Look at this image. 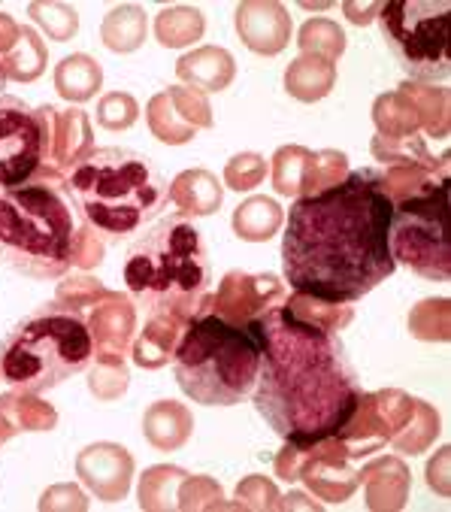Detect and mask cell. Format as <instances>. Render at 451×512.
I'll return each mask as SVG.
<instances>
[{
    "label": "cell",
    "instance_id": "1",
    "mask_svg": "<svg viewBox=\"0 0 451 512\" xmlns=\"http://www.w3.org/2000/svg\"><path fill=\"white\" fill-rule=\"evenodd\" d=\"M394 200L382 170H349L343 182L297 197L282 237V273L297 294L355 303L382 285L391 255Z\"/></svg>",
    "mask_w": 451,
    "mask_h": 512
},
{
    "label": "cell",
    "instance_id": "2",
    "mask_svg": "<svg viewBox=\"0 0 451 512\" xmlns=\"http://www.w3.org/2000/svg\"><path fill=\"white\" fill-rule=\"evenodd\" d=\"M258 416L291 446L336 437L364 397L358 373L333 331L297 319L285 303L261 319Z\"/></svg>",
    "mask_w": 451,
    "mask_h": 512
},
{
    "label": "cell",
    "instance_id": "3",
    "mask_svg": "<svg viewBox=\"0 0 451 512\" xmlns=\"http://www.w3.org/2000/svg\"><path fill=\"white\" fill-rule=\"evenodd\" d=\"M61 188L82 225L103 243L140 234L170 197L161 167L149 155L122 146L94 149L64 176Z\"/></svg>",
    "mask_w": 451,
    "mask_h": 512
},
{
    "label": "cell",
    "instance_id": "4",
    "mask_svg": "<svg viewBox=\"0 0 451 512\" xmlns=\"http://www.w3.org/2000/svg\"><path fill=\"white\" fill-rule=\"evenodd\" d=\"M125 282L131 297L152 313L191 319L206 300L212 282V258L203 234L185 216L155 222L125 258Z\"/></svg>",
    "mask_w": 451,
    "mask_h": 512
},
{
    "label": "cell",
    "instance_id": "5",
    "mask_svg": "<svg viewBox=\"0 0 451 512\" xmlns=\"http://www.w3.org/2000/svg\"><path fill=\"white\" fill-rule=\"evenodd\" d=\"M76 225L61 179L40 167L19 188L0 191V264L19 276L52 282L73 267Z\"/></svg>",
    "mask_w": 451,
    "mask_h": 512
},
{
    "label": "cell",
    "instance_id": "6",
    "mask_svg": "<svg viewBox=\"0 0 451 512\" xmlns=\"http://www.w3.org/2000/svg\"><path fill=\"white\" fill-rule=\"evenodd\" d=\"M261 367V322L234 325L215 316L206 300L188 319L173 355L176 382L203 406H237L252 394Z\"/></svg>",
    "mask_w": 451,
    "mask_h": 512
},
{
    "label": "cell",
    "instance_id": "7",
    "mask_svg": "<svg viewBox=\"0 0 451 512\" xmlns=\"http://www.w3.org/2000/svg\"><path fill=\"white\" fill-rule=\"evenodd\" d=\"M94 358L85 316L52 300L22 319L0 343V379L16 391L43 394L88 370Z\"/></svg>",
    "mask_w": 451,
    "mask_h": 512
},
{
    "label": "cell",
    "instance_id": "8",
    "mask_svg": "<svg viewBox=\"0 0 451 512\" xmlns=\"http://www.w3.org/2000/svg\"><path fill=\"white\" fill-rule=\"evenodd\" d=\"M382 37L409 82H442L451 73L448 28L451 10L445 0H388L379 4Z\"/></svg>",
    "mask_w": 451,
    "mask_h": 512
},
{
    "label": "cell",
    "instance_id": "9",
    "mask_svg": "<svg viewBox=\"0 0 451 512\" xmlns=\"http://www.w3.org/2000/svg\"><path fill=\"white\" fill-rule=\"evenodd\" d=\"M448 191V179H439L418 194L397 200L391 213L394 261L433 282H448L451 276Z\"/></svg>",
    "mask_w": 451,
    "mask_h": 512
},
{
    "label": "cell",
    "instance_id": "10",
    "mask_svg": "<svg viewBox=\"0 0 451 512\" xmlns=\"http://www.w3.org/2000/svg\"><path fill=\"white\" fill-rule=\"evenodd\" d=\"M43 167V131L37 110L22 97L0 94V191L19 188Z\"/></svg>",
    "mask_w": 451,
    "mask_h": 512
},
{
    "label": "cell",
    "instance_id": "11",
    "mask_svg": "<svg viewBox=\"0 0 451 512\" xmlns=\"http://www.w3.org/2000/svg\"><path fill=\"white\" fill-rule=\"evenodd\" d=\"M288 291L285 285L273 276V273H240L231 270L228 276L221 279L218 291L212 297H206V306L234 325H249L258 322L264 313L276 310L279 303H285Z\"/></svg>",
    "mask_w": 451,
    "mask_h": 512
},
{
    "label": "cell",
    "instance_id": "12",
    "mask_svg": "<svg viewBox=\"0 0 451 512\" xmlns=\"http://www.w3.org/2000/svg\"><path fill=\"white\" fill-rule=\"evenodd\" d=\"M37 119L43 131V167L64 182V176L94 152L91 122L85 110H55L49 104L37 110Z\"/></svg>",
    "mask_w": 451,
    "mask_h": 512
},
{
    "label": "cell",
    "instance_id": "13",
    "mask_svg": "<svg viewBox=\"0 0 451 512\" xmlns=\"http://www.w3.org/2000/svg\"><path fill=\"white\" fill-rule=\"evenodd\" d=\"M76 476L103 503H119L131 491L134 455L119 443H91L76 455Z\"/></svg>",
    "mask_w": 451,
    "mask_h": 512
},
{
    "label": "cell",
    "instance_id": "14",
    "mask_svg": "<svg viewBox=\"0 0 451 512\" xmlns=\"http://www.w3.org/2000/svg\"><path fill=\"white\" fill-rule=\"evenodd\" d=\"M300 479L309 485V491L327 503H343L355 494L361 485L358 470L352 467V455L340 437H327L315 446H309V458L300 470Z\"/></svg>",
    "mask_w": 451,
    "mask_h": 512
},
{
    "label": "cell",
    "instance_id": "15",
    "mask_svg": "<svg viewBox=\"0 0 451 512\" xmlns=\"http://www.w3.org/2000/svg\"><path fill=\"white\" fill-rule=\"evenodd\" d=\"M94 358H125L137 331V310L131 297L109 291L103 300H97L85 316Z\"/></svg>",
    "mask_w": 451,
    "mask_h": 512
},
{
    "label": "cell",
    "instance_id": "16",
    "mask_svg": "<svg viewBox=\"0 0 451 512\" xmlns=\"http://www.w3.org/2000/svg\"><path fill=\"white\" fill-rule=\"evenodd\" d=\"M240 40L255 55H279L291 43V16L276 0H246L234 13Z\"/></svg>",
    "mask_w": 451,
    "mask_h": 512
},
{
    "label": "cell",
    "instance_id": "17",
    "mask_svg": "<svg viewBox=\"0 0 451 512\" xmlns=\"http://www.w3.org/2000/svg\"><path fill=\"white\" fill-rule=\"evenodd\" d=\"M176 76L194 91H224L237 76V61L221 46H200L176 61Z\"/></svg>",
    "mask_w": 451,
    "mask_h": 512
},
{
    "label": "cell",
    "instance_id": "18",
    "mask_svg": "<svg viewBox=\"0 0 451 512\" xmlns=\"http://www.w3.org/2000/svg\"><path fill=\"white\" fill-rule=\"evenodd\" d=\"M55 425H58V409L40 400L37 394L16 391V388L0 394V446L25 431H55Z\"/></svg>",
    "mask_w": 451,
    "mask_h": 512
},
{
    "label": "cell",
    "instance_id": "19",
    "mask_svg": "<svg viewBox=\"0 0 451 512\" xmlns=\"http://www.w3.org/2000/svg\"><path fill=\"white\" fill-rule=\"evenodd\" d=\"M185 325H188V319H179L170 313H152L146 328L140 331V337L131 346L134 364L146 367V370L167 367L176 355V346L185 334Z\"/></svg>",
    "mask_w": 451,
    "mask_h": 512
},
{
    "label": "cell",
    "instance_id": "20",
    "mask_svg": "<svg viewBox=\"0 0 451 512\" xmlns=\"http://www.w3.org/2000/svg\"><path fill=\"white\" fill-rule=\"evenodd\" d=\"M194 434V416L185 403L176 400H158L143 413V437L158 452H176L182 449Z\"/></svg>",
    "mask_w": 451,
    "mask_h": 512
},
{
    "label": "cell",
    "instance_id": "21",
    "mask_svg": "<svg viewBox=\"0 0 451 512\" xmlns=\"http://www.w3.org/2000/svg\"><path fill=\"white\" fill-rule=\"evenodd\" d=\"M167 203L179 210V216L191 219V216H212L221 210L224 203V188L221 182L203 170V167H194V170H182L173 182H170V197Z\"/></svg>",
    "mask_w": 451,
    "mask_h": 512
},
{
    "label": "cell",
    "instance_id": "22",
    "mask_svg": "<svg viewBox=\"0 0 451 512\" xmlns=\"http://www.w3.org/2000/svg\"><path fill=\"white\" fill-rule=\"evenodd\" d=\"M370 509H403L409 497V470L400 458H379L358 470Z\"/></svg>",
    "mask_w": 451,
    "mask_h": 512
},
{
    "label": "cell",
    "instance_id": "23",
    "mask_svg": "<svg viewBox=\"0 0 451 512\" xmlns=\"http://www.w3.org/2000/svg\"><path fill=\"white\" fill-rule=\"evenodd\" d=\"M103 85V67L85 52H73L55 67V91L70 104H85Z\"/></svg>",
    "mask_w": 451,
    "mask_h": 512
},
{
    "label": "cell",
    "instance_id": "24",
    "mask_svg": "<svg viewBox=\"0 0 451 512\" xmlns=\"http://www.w3.org/2000/svg\"><path fill=\"white\" fill-rule=\"evenodd\" d=\"M333 85H336V67L312 55L294 58L285 70V91L294 100H300V104H315V100L333 91Z\"/></svg>",
    "mask_w": 451,
    "mask_h": 512
},
{
    "label": "cell",
    "instance_id": "25",
    "mask_svg": "<svg viewBox=\"0 0 451 512\" xmlns=\"http://www.w3.org/2000/svg\"><path fill=\"white\" fill-rule=\"evenodd\" d=\"M285 222V213L282 207L273 200V197H264V194H255L249 200H243L240 207L234 210V234L246 243H267L270 237L279 234Z\"/></svg>",
    "mask_w": 451,
    "mask_h": 512
},
{
    "label": "cell",
    "instance_id": "26",
    "mask_svg": "<svg viewBox=\"0 0 451 512\" xmlns=\"http://www.w3.org/2000/svg\"><path fill=\"white\" fill-rule=\"evenodd\" d=\"M100 40L109 52H137L146 43V10L137 4L112 7L100 22Z\"/></svg>",
    "mask_w": 451,
    "mask_h": 512
},
{
    "label": "cell",
    "instance_id": "27",
    "mask_svg": "<svg viewBox=\"0 0 451 512\" xmlns=\"http://www.w3.org/2000/svg\"><path fill=\"white\" fill-rule=\"evenodd\" d=\"M373 155L376 161L388 164V167H418V170H427L439 179H445L448 173V155H442L439 161L430 155L427 143L412 134L406 140H388V137H376L373 140Z\"/></svg>",
    "mask_w": 451,
    "mask_h": 512
},
{
    "label": "cell",
    "instance_id": "28",
    "mask_svg": "<svg viewBox=\"0 0 451 512\" xmlns=\"http://www.w3.org/2000/svg\"><path fill=\"white\" fill-rule=\"evenodd\" d=\"M418 116V128H424L430 137L445 140L448 137V91L445 88H433V85H421V82H403L397 88Z\"/></svg>",
    "mask_w": 451,
    "mask_h": 512
},
{
    "label": "cell",
    "instance_id": "29",
    "mask_svg": "<svg viewBox=\"0 0 451 512\" xmlns=\"http://www.w3.org/2000/svg\"><path fill=\"white\" fill-rule=\"evenodd\" d=\"M46 61H49V52H46V43L40 40V34L28 25H22V34L16 40V46L0 58V67H4V76L7 82H34L43 76L46 70Z\"/></svg>",
    "mask_w": 451,
    "mask_h": 512
},
{
    "label": "cell",
    "instance_id": "30",
    "mask_svg": "<svg viewBox=\"0 0 451 512\" xmlns=\"http://www.w3.org/2000/svg\"><path fill=\"white\" fill-rule=\"evenodd\" d=\"M206 31V16L197 7H167L155 16V40L164 49H185Z\"/></svg>",
    "mask_w": 451,
    "mask_h": 512
},
{
    "label": "cell",
    "instance_id": "31",
    "mask_svg": "<svg viewBox=\"0 0 451 512\" xmlns=\"http://www.w3.org/2000/svg\"><path fill=\"white\" fill-rule=\"evenodd\" d=\"M185 476H188V470H182V467H170V464L149 467L140 476V491H137L140 509H149V512L176 509V494H179V485Z\"/></svg>",
    "mask_w": 451,
    "mask_h": 512
},
{
    "label": "cell",
    "instance_id": "32",
    "mask_svg": "<svg viewBox=\"0 0 451 512\" xmlns=\"http://www.w3.org/2000/svg\"><path fill=\"white\" fill-rule=\"evenodd\" d=\"M146 122L155 140L167 143V146H185L197 137V131L182 119V113L176 110L173 97L167 91L155 94L146 107Z\"/></svg>",
    "mask_w": 451,
    "mask_h": 512
},
{
    "label": "cell",
    "instance_id": "33",
    "mask_svg": "<svg viewBox=\"0 0 451 512\" xmlns=\"http://www.w3.org/2000/svg\"><path fill=\"white\" fill-rule=\"evenodd\" d=\"M285 306L303 322L309 325H318L324 331H343L352 319H355V310L349 303H330V300H318V297H309V294H288L285 297Z\"/></svg>",
    "mask_w": 451,
    "mask_h": 512
},
{
    "label": "cell",
    "instance_id": "34",
    "mask_svg": "<svg viewBox=\"0 0 451 512\" xmlns=\"http://www.w3.org/2000/svg\"><path fill=\"white\" fill-rule=\"evenodd\" d=\"M373 122L379 128V137H388V140H406V137L418 134V116L400 91L376 97Z\"/></svg>",
    "mask_w": 451,
    "mask_h": 512
},
{
    "label": "cell",
    "instance_id": "35",
    "mask_svg": "<svg viewBox=\"0 0 451 512\" xmlns=\"http://www.w3.org/2000/svg\"><path fill=\"white\" fill-rule=\"evenodd\" d=\"M436 434H439V416H436V409H430L424 400H415L406 425L388 443L394 449L406 452V455H418V452H424L436 440Z\"/></svg>",
    "mask_w": 451,
    "mask_h": 512
},
{
    "label": "cell",
    "instance_id": "36",
    "mask_svg": "<svg viewBox=\"0 0 451 512\" xmlns=\"http://www.w3.org/2000/svg\"><path fill=\"white\" fill-rule=\"evenodd\" d=\"M309 161L312 152L306 146H282L273 155V188L282 197H300L303 185H306V173H309Z\"/></svg>",
    "mask_w": 451,
    "mask_h": 512
},
{
    "label": "cell",
    "instance_id": "37",
    "mask_svg": "<svg viewBox=\"0 0 451 512\" xmlns=\"http://www.w3.org/2000/svg\"><path fill=\"white\" fill-rule=\"evenodd\" d=\"M297 46L303 55H312V58H321L327 64H333L346 52V34L343 28L330 22V19H309L300 34H297Z\"/></svg>",
    "mask_w": 451,
    "mask_h": 512
},
{
    "label": "cell",
    "instance_id": "38",
    "mask_svg": "<svg viewBox=\"0 0 451 512\" xmlns=\"http://www.w3.org/2000/svg\"><path fill=\"white\" fill-rule=\"evenodd\" d=\"M28 16L55 43H67L79 34V13L70 4H58V0H34L28 7Z\"/></svg>",
    "mask_w": 451,
    "mask_h": 512
},
{
    "label": "cell",
    "instance_id": "39",
    "mask_svg": "<svg viewBox=\"0 0 451 512\" xmlns=\"http://www.w3.org/2000/svg\"><path fill=\"white\" fill-rule=\"evenodd\" d=\"M131 385L125 358H94L88 364V391L97 400H119Z\"/></svg>",
    "mask_w": 451,
    "mask_h": 512
},
{
    "label": "cell",
    "instance_id": "40",
    "mask_svg": "<svg viewBox=\"0 0 451 512\" xmlns=\"http://www.w3.org/2000/svg\"><path fill=\"white\" fill-rule=\"evenodd\" d=\"M140 119V104H137V97L128 94V91H109L100 97V104H97V125L103 131H128L134 128Z\"/></svg>",
    "mask_w": 451,
    "mask_h": 512
},
{
    "label": "cell",
    "instance_id": "41",
    "mask_svg": "<svg viewBox=\"0 0 451 512\" xmlns=\"http://www.w3.org/2000/svg\"><path fill=\"white\" fill-rule=\"evenodd\" d=\"M349 176V158L343 152H333V149H321V152H312V161H309V173H306V185H303V194H315L321 188H330L336 182H343Z\"/></svg>",
    "mask_w": 451,
    "mask_h": 512
},
{
    "label": "cell",
    "instance_id": "42",
    "mask_svg": "<svg viewBox=\"0 0 451 512\" xmlns=\"http://www.w3.org/2000/svg\"><path fill=\"white\" fill-rule=\"evenodd\" d=\"M176 509L194 512V509H228V500H224V491L215 479L209 476H185L176 494Z\"/></svg>",
    "mask_w": 451,
    "mask_h": 512
},
{
    "label": "cell",
    "instance_id": "43",
    "mask_svg": "<svg viewBox=\"0 0 451 512\" xmlns=\"http://www.w3.org/2000/svg\"><path fill=\"white\" fill-rule=\"evenodd\" d=\"M279 503H282V494L267 476H246L237 485V500L228 503V509H252V512L267 509V512H273V509H279Z\"/></svg>",
    "mask_w": 451,
    "mask_h": 512
},
{
    "label": "cell",
    "instance_id": "44",
    "mask_svg": "<svg viewBox=\"0 0 451 512\" xmlns=\"http://www.w3.org/2000/svg\"><path fill=\"white\" fill-rule=\"evenodd\" d=\"M448 300H421L412 316L409 328L418 340H448Z\"/></svg>",
    "mask_w": 451,
    "mask_h": 512
},
{
    "label": "cell",
    "instance_id": "45",
    "mask_svg": "<svg viewBox=\"0 0 451 512\" xmlns=\"http://www.w3.org/2000/svg\"><path fill=\"white\" fill-rule=\"evenodd\" d=\"M264 176H267V158H261L258 152H240L224 167V185L234 191H252L255 185L264 182Z\"/></svg>",
    "mask_w": 451,
    "mask_h": 512
},
{
    "label": "cell",
    "instance_id": "46",
    "mask_svg": "<svg viewBox=\"0 0 451 512\" xmlns=\"http://www.w3.org/2000/svg\"><path fill=\"white\" fill-rule=\"evenodd\" d=\"M106 294H109V288L103 282H97L91 276H73V279H64L58 285L55 300L70 306V310H76V313H85V310H91L97 300H103Z\"/></svg>",
    "mask_w": 451,
    "mask_h": 512
},
{
    "label": "cell",
    "instance_id": "47",
    "mask_svg": "<svg viewBox=\"0 0 451 512\" xmlns=\"http://www.w3.org/2000/svg\"><path fill=\"white\" fill-rule=\"evenodd\" d=\"M167 94L173 97L176 110L182 113V119L194 128V131H209L212 128V107L203 91H194V88H167Z\"/></svg>",
    "mask_w": 451,
    "mask_h": 512
},
{
    "label": "cell",
    "instance_id": "48",
    "mask_svg": "<svg viewBox=\"0 0 451 512\" xmlns=\"http://www.w3.org/2000/svg\"><path fill=\"white\" fill-rule=\"evenodd\" d=\"M43 512H58V509H64V512H85L88 509V497L76 488V485H52L49 491H43V497H40V503H37Z\"/></svg>",
    "mask_w": 451,
    "mask_h": 512
},
{
    "label": "cell",
    "instance_id": "49",
    "mask_svg": "<svg viewBox=\"0 0 451 512\" xmlns=\"http://www.w3.org/2000/svg\"><path fill=\"white\" fill-rule=\"evenodd\" d=\"M103 240L97 234H91L85 225L76 231V246H73V267L79 270H91L103 261Z\"/></svg>",
    "mask_w": 451,
    "mask_h": 512
},
{
    "label": "cell",
    "instance_id": "50",
    "mask_svg": "<svg viewBox=\"0 0 451 512\" xmlns=\"http://www.w3.org/2000/svg\"><path fill=\"white\" fill-rule=\"evenodd\" d=\"M306 458H309V446H291V443H285V449L276 458V476L285 479V482H297Z\"/></svg>",
    "mask_w": 451,
    "mask_h": 512
},
{
    "label": "cell",
    "instance_id": "51",
    "mask_svg": "<svg viewBox=\"0 0 451 512\" xmlns=\"http://www.w3.org/2000/svg\"><path fill=\"white\" fill-rule=\"evenodd\" d=\"M448 449H439V455L436 458H430V464H427V485L433 488V491H439L442 497L448 494Z\"/></svg>",
    "mask_w": 451,
    "mask_h": 512
},
{
    "label": "cell",
    "instance_id": "52",
    "mask_svg": "<svg viewBox=\"0 0 451 512\" xmlns=\"http://www.w3.org/2000/svg\"><path fill=\"white\" fill-rule=\"evenodd\" d=\"M19 34H22V25L10 13H0V58L16 46Z\"/></svg>",
    "mask_w": 451,
    "mask_h": 512
},
{
    "label": "cell",
    "instance_id": "53",
    "mask_svg": "<svg viewBox=\"0 0 451 512\" xmlns=\"http://www.w3.org/2000/svg\"><path fill=\"white\" fill-rule=\"evenodd\" d=\"M343 10H346V16H349V22H355V25H370L376 16H379V4H343Z\"/></svg>",
    "mask_w": 451,
    "mask_h": 512
},
{
    "label": "cell",
    "instance_id": "54",
    "mask_svg": "<svg viewBox=\"0 0 451 512\" xmlns=\"http://www.w3.org/2000/svg\"><path fill=\"white\" fill-rule=\"evenodd\" d=\"M300 506H306V509H318V503H312L306 494H285V497H282V503H279V509H300Z\"/></svg>",
    "mask_w": 451,
    "mask_h": 512
},
{
    "label": "cell",
    "instance_id": "55",
    "mask_svg": "<svg viewBox=\"0 0 451 512\" xmlns=\"http://www.w3.org/2000/svg\"><path fill=\"white\" fill-rule=\"evenodd\" d=\"M4 88H7V76H4V67H0V94H4Z\"/></svg>",
    "mask_w": 451,
    "mask_h": 512
}]
</instances>
